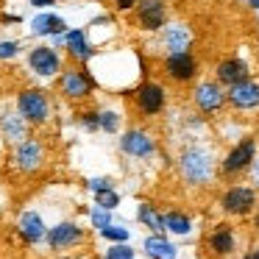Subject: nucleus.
<instances>
[{
	"instance_id": "15",
	"label": "nucleus",
	"mask_w": 259,
	"mask_h": 259,
	"mask_svg": "<svg viewBox=\"0 0 259 259\" xmlns=\"http://www.w3.org/2000/svg\"><path fill=\"white\" fill-rule=\"evenodd\" d=\"M48 245L53 248V251H59V248H73L75 242L84 240V229L75 223H70V220H64V223L53 226V229H48Z\"/></svg>"
},
{
	"instance_id": "32",
	"label": "nucleus",
	"mask_w": 259,
	"mask_h": 259,
	"mask_svg": "<svg viewBox=\"0 0 259 259\" xmlns=\"http://www.w3.org/2000/svg\"><path fill=\"white\" fill-rule=\"evenodd\" d=\"M87 187H90L92 192H101V190H109L112 181H109V179H90V181H87Z\"/></svg>"
},
{
	"instance_id": "24",
	"label": "nucleus",
	"mask_w": 259,
	"mask_h": 259,
	"mask_svg": "<svg viewBox=\"0 0 259 259\" xmlns=\"http://www.w3.org/2000/svg\"><path fill=\"white\" fill-rule=\"evenodd\" d=\"M0 125H3L9 140H25V117L23 114H3Z\"/></svg>"
},
{
	"instance_id": "1",
	"label": "nucleus",
	"mask_w": 259,
	"mask_h": 259,
	"mask_svg": "<svg viewBox=\"0 0 259 259\" xmlns=\"http://www.w3.org/2000/svg\"><path fill=\"white\" fill-rule=\"evenodd\" d=\"M179 173L190 187H206L214 179V156L203 145H187L179 156Z\"/></svg>"
},
{
	"instance_id": "14",
	"label": "nucleus",
	"mask_w": 259,
	"mask_h": 259,
	"mask_svg": "<svg viewBox=\"0 0 259 259\" xmlns=\"http://www.w3.org/2000/svg\"><path fill=\"white\" fill-rule=\"evenodd\" d=\"M28 67L34 70L39 78H53V75H59V70H62V59H59V53L53 51V48L39 45L28 53Z\"/></svg>"
},
{
	"instance_id": "26",
	"label": "nucleus",
	"mask_w": 259,
	"mask_h": 259,
	"mask_svg": "<svg viewBox=\"0 0 259 259\" xmlns=\"http://www.w3.org/2000/svg\"><path fill=\"white\" fill-rule=\"evenodd\" d=\"M98 234L106 237V240H112V242H128L131 231L125 229V226H114V223H109V226H103V229H98Z\"/></svg>"
},
{
	"instance_id": "31",
	"label": "nucleus",
	"mask_w": 259,
	"mask_h": 259,
	"mask_svg": "<svg viewBox=\"0 0 259 259\" xmlns=\"http://www.w3.org/2000/svg\"><path fill=\"white\" fill-rule=\"evenodd\" d=\"M20 51L17 42H0V59H14Z\"/></svg>"
},
{
	"instance_id": "35",
	"label": "nucleus",
	"mask_w": 259,
	"mask_h": 259,
	"mask_svg": "<svg viewBox=\"0 0 259 259\" xmlns=\"http://www.w3.org/2000/svg\"><path fill=\"white\" fill-rule=\"evenodd\" d=\"M53 3H56V0H31V6H53Z\"/></svg>"
},
{
	"instance_id": "29",
	"label": "nucleus",
	"mask_w": 259,
	"mask_h": 259,
	"mask_svg": "<svg viewBox=\"0 0 259 259\" xmlns=\"http://www.w3.org/2000/svg\"><path fill=\"white\" fill-rule=\"evenodd\" d=\"M101 128L106 134H114L120 128V114L117 112H101Z\"/></svg>"
},
{
	"instance_id": "16",
	"label": "nucleus",
	"mask_w": 259,
	"mask_h": 259,
	"mask_svg": "<svg viewBox=\"0 0 259 259\" xmlns=\"http://www.w3.org/2000/svg\"><path fill=\"white\" fill-rule=\"evenodd\" d=\"M190 45H192V31L184 23H167L162 28V48L167 53L190 51Z\"/></svg>"
},
{
	"instance_id": "22",
	"label": "nucleus",
	"mask_w": 259,
	"mask_h": 259,
	"mask_svg": "<svg viewBox=\"0 0 259 259\" xmlns=\"http://www.w3.org/2000/svg\"><path fill=\"white\" fill-rule=\"evenodd\" d=\"M164 218V234H176V237H184V234H190L192 231V220H190V214H184V212H164L162 214Z\"/></svg>"
},
{
	"instance_id": "7",
	"label": "nucleus",
	"mask_w": 259,
	"mask_h": 259,
	"mask_svg": "<svg viewBox=\"0 0 259 259\" xmlns=\"http://www.w3.org/2000/svg\"><path fill=\"white\" fill-rule=\"evenodd\" d=\"M220 209L231 218H245L256 209V192L245 184H234L220 195Z\"/></svg>"
},
{
	"instance_id": "21",
	"label": "nucleus",
	"mask_w": 259,
	"mask_h": 259,
	"mask_svg": "<svg viewBox=\"0 0 259 259\" xmlns=\"http://www.w3.org/2000/svg\"><path fill=\"white\" fill-rule=\"evenodd\" d=\"M20 234L28 242H39L48 237V229H45V223H42V218L36 212H25L23 218H20Z\"/></svg>"
},
{
	"instance_id": "18",
	"label": "nucleus",
	"mask_w": 259,
	"mask_h": 259,
	"mask_svg": "<svg viewBox=\"0 0 259 259\" xmlns=\"http://www.w3.org/2000/svg\"><path fill=\"white\" fill-rule=\"evenodd\" d=\"M64 45H67V53L75 62H90V59L95 56V51H92V45L87 42V34L81 28L67 31V34H64Z\"/></svg>"
},
{
	"instance_id": "2",
	"label": "nucleus",
	"mask_w": 259,
	"mask_h": 259,
	"mask_svg": "<svg viewBox=\"0 0 259 259\" xmlns=\"http://www.w3.org/2000/svg\"><path fill=\"white\" fill-rule=\"evenodd\" d=\"M162 70H164V78L173 81V84L184 87V84H192L198 78V70H201V62L192 51H179V53H167L162 62Z\"/></svg>"
},
{
	"instance_id": "34",
	"label": "nucleus",
	"mask_w": 259,
	"mask_h": 259,
	"mask_svg": "<svg viewBox=\"0 0 259 259\" xmlns=\"http://www.w3.org/2000/svg\"><path fill=\"white\" fill-rule=\"evenodd\" d=\"M248 170H251V176H253V184L259 187V159H253V164Z\"/></svg>"
},
{
	"instance_id": "27",
	"label": "nucleus",
	"mask_w": 259,
	"mask_h": 259,
	"mask_svg": "<svg viewBox=\"0 0 259 259\" xmlns=\"http://www.w3.org/2000/svg\"><path fill=\"white\" fill-rule=\"evenodd\" d=\"M95 203L103 209H114V206H120V195L114 192V187H109V190L95 192Z\"/></svg>"
},
{
	"instance_id": "30",
	"label": "nucleus",
	"mask_w": 259,
	"mask_h": 259,
	"mask_svg": "<svg viewBox=\"0 0 259 259\" xmlns=\"http://www.w3.org/2000/svg\"><path fill=\"white\" fill-rule=\"evenodd\" d=\"M81 123H84L90 131L101 128V112H84V114H81Z\"/></svg>"
},
{
	"instance_id": "13",
	"label": "nucleus",
	"mask_w": 259,
	"mask_h": 259,
	"mask_svg": "<svg viewBox=\"0 0 259 259\" xmlns=\"http://www.w3.org/2000/svg\"><path fill=\"white\" fill-rule=\"evenodd\" d=\"M245 78H251V70H248V64L240 56H226L214 64V81H220L226 90L240 84V81H245Z\"/></svg>"
},
{
	"instance_id": "11",
	"label": "nucleus",
	"mask_w": 259,
	"mask_h": 259,
	"mask_svg": "<svg viewBox=\"0 0 259 259\" xmlns=\"http://www.w3.org/2000/svg\"><path fill=\"white\" fill-rule=\"evenodd\" d=\"M14 162L23 173H36L45 162V145L36 137H25V140H20L17 151H14Z\"/></svg>"
},
{
	"instance_id": "36",
	"label": "nucleus",
	"mask_w": 259,
	"mask_h": 259,
	"mask_svg": "<svg viewBox=\"0 0 259 259\" xmlns=\"http://www.w3.org/2000/svg\"><path fill=\"white\" fill-rule=\"evenodd\" d=\"M245 3H248V9H256L259 12V0H245Z\"/></svg>"
},
{
	"instance_id": "37",
	"label": "nucleus",
	"mask_w": 259,
	"mask_h": 259,
	"mask_svg": "<svg viewBox=\"0 0 259 259\" xmlns=\"http://www.w3.org/2000/svg\"><path fill=\"white\" fill-rule=\"evenodd\" d=\"M253 229H256V231H259V212H256V214H253Z\"/></svg>"
},
{
	"instance_id": "12",
	"label": "nucleus",
	"mask_w": 259,
	"mask_h": 259,
	"mask_svg": "<svg viewBox=\"0 0 259 259\" xmlns=\"http://www.w3.org/2000/svg\"><path fill=\"white\" fill-rule=\"evenodd\" d=\"M226 95H229L231 109H237V112H251V109L259 106V81L245 78V81H240V84L229 87Z\"/></svg>"
},
{
	"instance_id": "19",
	"label": "nucleus",
	"mask_w": 259,
	"mask_h": 259,
	"mask_svg": "<svg viewBox=\"0 0 259 259\" xmlns=\"http://www.w3.org/2000/svg\"><path fill=\"white\" fill-rule=\"evenodd\" d=\"M142 251H145L151 259H176V256H179V248H176L164 234H151V237H145V242H142Z\"/></svg>"
},
{
	"instance_id": "28",
	"label": "nucleus",
	"mask_w": 259,
	"mask_h": 259,
	"mask_svg": "<svg viewBox=\"0 0 259 259\" xmlns=\"http://www.w3.org/2000/svg\"><path fill=\"white\" fill-rule=\"evenodd\" d=\"M90 220H92L95 229H103V226L112 223V209H103V206H98V203H95V209L90 212Z\"/></svg>"
},
{
	"instance_id": "8",
	"label": "nucleus",
	"mask_w": 259,
	"mask_h": 259,
	"mask_svg": "<svg viewBox=\"0 0 259 259\" xmlns=\"http://www.w3.org/2000/svg\"><path fill=\"white\" fill-rule=\"evenodd\" d=\"M253 159H256V142H253L251 137H245V140H240L223 156V162H220V173L229 176V179L231 176H240V173H245V170L253 164Z\"/></svg>"
},
{
	"instance_id": "9",
	"label": "nucleus",
	"mask_w": 259,
	"mask_h": 259,
	"mask_svg": "<svg viewBox=\"0 0 259 259\" xmlns=\"http://www.w3.org/2000/svg\"><path fill=\"white\" fill-rule=\"evenodd\" d=\"M120 151L131 159H151L156 156L159 145H156V137L145 128H128L123 137H120Z\"/></svg>"
},
{
	"instance_id": "10",
	"label": "nucleus",
	"mask_w": 259,
	"mask_h": 259,
	"mask_svg": "<svg viewBox=\"0 0 259 259\" xmlns=\"http://www.w3.org/2000/svg\"><path fill=\"white\" fill-rule=\"evenodd\" d=\"M137 25L148 34H156L167 25V6L164 0H140L137 3Z\"/></svg>"
},
{
	"instance_id": "20",
	"label": "nucleus",
	"mask_w": 259,
	"mask_h": 259,
	"mask_svg": "<svg viewBox=\"0 0 259 259\" xmlns=\"http://www.w3.org/2000/svg\"><path fill=\"white\" fill-rule=\"evenodd\" d=\"M31 31L36 36H62L67 34V23L62 17H56V14H36L31 20Z\"/></svg>"
},
{
	"instance_id": "4",
	"label": "nucleus",
	"mask_w": 259,
	"mask_h": 259,
	"mask_svg": "<svg viewBox=\"0 0 259 259\" xmlns=\"http://www.w3.org/2000/svg\"><path fill=\"white\" fill-rule=\"evenodd\" d=\"M131 95H134V106L142 117H156V114H162L164 106H167V90H164L159 81H151V78L142 81Z\"/></svg>"
},
{
	"instance_id": "25",
	"label": "nucleus",
	"mask_w": 259,
	"mask_h": 259,
	"mask_svg": "<svg viewBox=\"0 0 259 259\" xmlns=\"http://www.w3.org/2000/svg\"><path fill=\"white\" fill-rule=\"evenodd\" d=\"M103 259H137V251L128 242H112L103 253Z\"/></svg>"
},
{
	"instance_id": "3",
	"label": "nucleus",
	"mask_w": 259,
	"mask_h": 259,
	"mask_svg": "<svg viewBox=\"0 0 259 259\" xmlns=\"http://www.w3.org/2000/svg\"><path fill=\"white\" fill-rule=\"evenodd\" d=\"M192 103L201 114H218L220 109L229 103V95H226V87L214 78H203L192 87Z\"/></svg>"
},
{
	"instance_id": "5",
	"label": "nucleus",
	"mask_w": 259,
	"mask_h": 259,
	"mask_svg": "<svg viewBox=\"0 0 259 259\" xmlns=\"http://www.w3.org/2000/svg\"><path fill=\"white\" fill-rule=\"evenodd\" d=\"M59 90L70 101H84L95 90V78H92V73L87 67H67L59 75Z\"/></svg>"
},
{
	"instance_id": "38",
	"label": "nucleus",
	"mask_w": 259,
	"mask_h": 259,
	"mask_svg": "<svg viewBox=\"0 0 259 259\" xmlns=\"http://www.w3.org/2000/svg\"><path fill=\"white\" fill-rule=\"evenodd\" d=\"M248 259H259V248H253V253H251Z\"/></svg>"
},
{
	"instance_id": "23",
	"label": "nucleus",
	"mask_w": 259,
	"mask_h": 259,
	"mask_svg": "<svg viewBox=\"0 0 259 259\" xmlns=\"http://www.w3.org/2000/svg\"><path fill=\"white\" fill-rule=\"evenodd\" d=\"M137 218H140V223L148 226L153 234H164V218L151 206V203H140V209H137Z\"/></svg>"
},
{
	"instance_id": "33",
	"label": "nucleus",
	"mask_w": 259,
	"mask_h": 259,
	"mask_svg": "<svg viewBox=\"0 0 259 259\" xmlns=\"http://www.w3.org/2000/svg\"><path fill=\"white\" fill-rule=\"evenodd\" d=\"M137 3H140V0H112V6L117 9V12H131V9H137Z\"/></svg>"
},
{
	"instance_id": "17",
	"label": "nucleus",
	"mask_w": 259,
	"mask_h": 259,
	"mask_svg": "<svg viewBox=\"0 0 259 259\" xmlns=\"http://www.w3.org/2000/svg\"><path fill=\"white\" fill-rule=\"evenodd\" d=\"M206 245L214 256H229L234 253V231H231L229 223H218L206 237Z\"/></svg>"
},
{
	"instance_id": "6",
	"label": "nucleus",
	"mask_w": 259,
	"mask_h": 259,
	"mask_svg": "<svg viewBox=\"0 0 259 259\" xmlns=\"http://www.w3.org/2000/svg\"><path fill=\"white\" fill-rule=\"evenodd\" d=\"M17 112L25 117V123L42 125L51 117V101L42 90H23L17 95Z\"/></svg>"
}]
</instances>
